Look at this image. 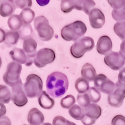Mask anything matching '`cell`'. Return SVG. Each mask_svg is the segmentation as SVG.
Returning <instances> with one entry per match:
<instances>
[{
	"instance_id": "12",
	"label": "cell",
	"mask_w": 125,
	"mask_h": 125,
	"mask_svg": "<svg viewBox=\"0 0 125 125\" xmlns=\"http://www.w3.org/2000/svg\"><path fill=\"white\" fill-rule=\"evenodd\" d=\"M89 20L91 27L94 29H100L105 23V17L103 13L98 8H93L88 14Z\"/></svg>"
},
{
	"instance_id": "37",
	"label": "cell",
	"mask_w": 125,
	"mask_h": 125,
	"mask_svg": "<svg viewBox=\"0 0 125 125\" xmlns=\"http://www.w3.org/2000/svg\"><path fill=\"white\" fill-rule=\"evenodd\" d=\"M108 2L115 10H119L125 6V0H108Z\"/></svg>"
},
{
	"instance_id": "41",
	"label": "cell",
	"mask_w": 125,
	"mask_h": 125,
	"mask_svg": "<svg viewBox=\"0 0 125 125\" xmlns=\"http://www.w3.org/2000/svg\"><path fill=\"white\" fill-rule=\"evenodd\" d=\"M0 125H11V123L8 117L3 116L0 118Z\"/></svg>"
},
{
	"instance_id": "1",
	"label": "cell",
	"mask_w": 125,
	"mask_h": 125,
	"mask_svg": "<svg viewBox=\"0 0 125 125\" xmlns=\"http://www.w3.org/2000/svg\"><path fill=\"white\" fill-rule=\"evenodd\" d=\"M68 79L61 72H53L50 74L46 82L48 94L53 98L62 97L68 89Z\"/></svg>"
},
{
	"instance_id": "11",
	"label": "cell",
	"mask_w": 125,
	"mask_h": 125,
	"mask_svg": "<svg viewBox=\"0 0 125 125\" xmlns=\"http://www.w3.org/2000/svg\"><path fill=\"white\" fill-rule=\"evenodd\" d=\"M104 61L108 66L113 70H120L125 64V61L119 55V53L116 51H111L105 56Z\"/></svg>"
},
{
	"instance_id": "22",
	"label": "cell",
	"mask_w": 125,
	"mask_h": 125,
	"mask_svg": "<svg viewBox=\"0 0 125 125\" xmlns=\"http://www.w3.org/2000/svg\"><path fill=\"white\" fill-rule=\"evenodd\" d=\"M23 23L20 15L13 14L10 16L8 20V25L11 31H18L23 26Z\"/></svg>"
},
{
	"instance_id": "14",
	"label": "cell",
	"mask_w": 125,
	"mask_h": 125,
	"mask_svg": "<svg viewBox=\"0 0 125 125\" xmlns=\"http://www.w3.org/2000/svg\"><path fill=\"white\" fill-rule=\"evenodd\" d=\"M113 48V43L111 38L108 36H102L97 42L96 50L100 54L107 55Z\"/></svg>"
},
{
	"instance_id": "6",
	"label": "cell",
	"mask_w": 125,
	"mask_h": 125,
	"mask_svg": "<svg viewBox=\"0 0 125 125\" xmlns=\"http://www.w3.org/2000/svg\"><path fill=\"white\" fill-rule=\"evenodd\" d=\"M22 66L15 62H11L7 66L6 73L3 76V80L8 86L13 87L19 82L21 78Z\"/></svg>"
},
{
	"instance_id": "13",
	"label": "cell",
	"mask_w": 125,
	"mask_h": 125,
	"mask_svg": "<svg viewBox=\"0 0 125 125\" xmlns=\"http://www.w3.org/2000/svg\"><path fill=\"white\" fill-rule=\"evenodd\" d=\"M37 42L33 38L26 39L23 42V50L27 56L31 64H33L34 57L37 53Z\"/></svg>"
},
{
	"instance_id": "3",
	"label": "cell",
	"mask_w": 125,
	"mask_h": 125,
	"mask_svg": "<svg viewBox=\"0 0 125 125\" xmlns=\"http://www.w3.org/2000/svg\"><path fill=\"white\" fill-rule=\"evenodd\" d=\"M43 81L39 76L31 74L28 76L24 84V91L28 98L39 97L43 92Z\"/></svg>"
},
{
	"instance_id": "35",
	"label": "cell",
	"mask_w": 125,
	"mask_h": 125,
	"mask_svg": "<svg viewBox=\"0 0 125 125\" xmlns=\"http://www.w3.org/2000/svg\"><path fill=\"white\" fill-rule=\"evenodd\" d=\"M53 125H76L73 122L65 119L64 117L58 116L54 118L53 121Z\"/></svg>"
},
{
	"instance_id": "10",
	"label": "cell",
	"mask_w": 125,
	"mask_h": 125,
	"mask_svg": "<svg viewBox=\"0 0 125 125\" xmlns=\"http://www.w3.org/2000/svg\"><path fill=\"white\" fill-rule=\"evenodd\" d=\"M94 86L99 91L107 94L108 95L112 93L115 89V83L103 74L96 76L94 81Z\"/></svg>"
},
{
	"instance_id": "27",
	"label": "cell",
	"mask_w": 125,
	"mask_h": 125,
	"mask_svg": "<svg viewBox=\"0 0 125 125\" xmlns=\"http://www.w3.org/2000/svg\"><path fill=\"white\" fill-rule=\"evenodd\" d=\"M11 100V92L6 85H0V102L8 104Z\"/></svg>"
},
{
	"instance_id": "7",
	"label": "cell",
	"mask_w": 125,
	"mask_h": 125,
	"mask_svg": "<svg viewBox=\"0 0 125 125\" xmlns=\"http://www.w3.org/2000/svg\"><path fill=\"white\" fill-rule=\"evenodd\" d=\"M55 53L50 48H43L38 51L34 57L33 62L38 68H43L48 64L54 61Z\"/></svg>"
},
{
	"instance_id": "19",
	"label": "cell",
	"mask_w": 125,
	"mask_h": 125,
	"mask_svg": "<svg viewBox=\"0 0 125 125\" xmlns=\"http://www.w3.org/2000/svg\"><path fill=\"white\" fill-rule=\"evenodd\" d=\"M38 103L40 106L45 109H50L54 106V100L45 91H43L38 97Z\"/></svg>"
},
{
	"instance_id": "47",
	"label": "cell",
	"mask_w": 125,
	"mask_h": 125,
	"mask_svg": "<svg viewBox=\"0 0 125 125\" xmlns=\"http://www.w3.org/2000/svg\"><path fill=\"white\" fill-rule=\"evenodd\" d=\"M1 64H2V60L1 58V57H0V68L1 66Z\"/></svg>"
},
{
	"instance_id": "32",
	"label": "cell",
	"mask_w": 125,
	"mask_h": 125,
	"mask_svg": "<svg viewBox=\"0 0 125 125\" xmlns=\"http://www.w3.org/2000/svg\"><path fill=\"white\" fill-rule=\"evenodd\" d=\"M76 102L75 98L73 95L69 94L62 98L61 100V106L63 108L70 109Z\"/></svg>"
},
{
	"instance_id": "5",
	"label": "cell",
	"mask_w": 125,
	"mask_h": 125,
	"mask_svg": "<svg viewBox=\"0 0 125 125\" xmlns=\"http://www.w3.org/2000/svg\"><path fill=\"white\" fill-rule=\"evenodd\" d=\"M94 47V41L88 36H83L79 39L71 46L70 49L71 55L75 58H80L86 52L91 51Z\"/></svg>"
},
{
	"instance_id": "23",
	"label": "cell",
	"mask_w": 125,
	"mask_h": 125,
	"mask_svg": "<svg viewBox=\"0 0 125 125\" xmlns=\"http://www.w3.org/2000/svg\"><path fill=\"white\" fill-rule=\"evenodd\" d=\"M20 17L21 19L23 24H30V23L34 20L35 13L33 10H31L30 8H28L22 10L20 14Z\"/></svg>"
},
{
	"instance_id": "16",
	"label": "cell",
	"mask_w": 125,
	"mask_h": 125,
	"mask_svg": "<svg viewBox=\"0 0 125 125\" xmlns=\"http://www.w3.org/2000/svg\"><path fill=\"white\" fill-rule=\"evenodd\" d=\"M44 121V117L42 112L37 108H33L28 115V121L30 125H41Z\"/></svg>"
},
{
	"instance_id": "30",
	"label": "cell",
	"mask_w": 125,
	"mask_h": 125,
	"mask_svg": "<svg viewBox=\"0 0 125 125\" xmlns=\"http://www.w3.org/2000/svg\"><path fill=\"white\" fill-rule=\"evenodd\" d=\"M87 94L89 96V98H90L91 102H93V103L99 102L100 100H101V93L98 91V90H96L94 87L90 88L89 90L87 92Z\"/></svg>"
},
{
	"instance_id": "24",
	"label": "cell",
	"mask_w": 125,
	"mask_h": 125,
	"mask_svg": "<svg viewBox=\"0 0 125 125\" xmlns=\"http://www.w3.org/2000/svg\"><path fill=\"white\" fill-rule=\"evenodd\" d=\"M20 38V35L18 31H10L6 33L5 43L9 47H12L17 44L18 40Z\"/></svg>"
},
{
	"instance_id": "28",
	"label": "cell",
	"mask_w": 125,
	"mask_h": 125,
	"mask_svg": "<svg viewBox=\"0 0 125 125\" xmlns=\"http://www.w3.org/2000/svg\"><path fill=\"white\" fill-rule=\"evenodd\" d=\"M20 35V38L21 40H25L26 39L32 38L33 34V30L30 24H24L23 27L20 29L19 31Z\"/></svg>"
},
{
	"instance_id": "25",
	"label": "cell",
	"mask_w": 125,
	"mask_h": 125,
	"mask_svg": "<svg viewBox=\"0 0 125 125\" xmlns=\"http://www.w3.org/2000/svg\"><path fill=\"white\" fill-rule=\"evenodd\" d=\"M69 114L74 119L76 120H81L85 115L84 108L78 104H74L69 109Z\"/></svg>"
},
{
	"instance_id": "20",
	"label": "cell",
	"mask_w": 125,
	"mask_h": 125,
	"mask_svg": "<svg viewBox=\"0 0 125 125\" xmlns=\"http://www.w3.org/2000/svg\"><path fill=\"white\" fill-rule=\"evenodd\" d=\"M74 9L80 11H83L86 14H88L93 7L95 6V2L92 0H78L74 1Z\"/></svg>"
},
{
	"instance_id": "43",
	"label": "cell",
	"mask_w": 125,
	"mask_h": 125,
	"mask_svg": "<svg viewBox=\"0 0 125 125\" xmlns=\"http://www.w3.org/2000/svg\"><path fill=\"white\" fill-rule=\"evenodd\" d=\"M6 113V108L3 103L0 102V118L5 115Z\"/></svg>"
},
{
	"instance_id": "31",
	"label": "cell",
	"mask_w": 125,
	"mask_h": 125,
	"mask_svg": "<svg viewBox=\"0 0 125 125\" xmlns=\"http://www.w3.org/2000/svg\"><path fill=\"white\" fill-rule=\"evenodd\" d=\"M111 15L116 21L122 22L125 21V6L119 10H113Z\"/></svg>"
},
{
	"instance_id": "42",
	"label": "cell",
	"mask_w": 125,
	"mask_h": 125,
	"mask_svg": "<svg viewBox=\"0 0 125 125\" xmlns=\"http://www.w3.org/2000/svg\"><path fill=\"white\" fill-rule=\"evenodd\" d=\"M119 55L121 56V58L125 61V40L123 41L120 45V50L119 51Z\"/></svg>"
},
{
	"instance_id": "4",
	"label": "cell",
	"mask_w": 125,
	"mask_h": 125,
	"mask_svg": "<svg viewBox=\"0 0 125 125\" xmlns=\"http://www.w3.org/2000/svg\"><path fill=\"white\" fill-rule=\"evenodd\" d=\"M34 26L38 34L39 38L43 41H50L54 36V30L44 16H40L34 20Z\"/></svg>"
},
{
	"instance_id": "9",
	"label": "cell",
	"mask_w": 125,
	"mask_h": 125,
	"mask_svg": "<svg viewBox=\"0 0 125 125\" xmlns=\"http://www.w3.org/2000/svg\"><path fill=\"white\" fill-rule=\"evenodd\" d=\"M23 83L20 80L14 86L12 87L11 100L18 107H23L28 103V97L23 89Z\"/></svg>"
},
{
	"instance_id": "17",
	"label": "cell",
	"mask_w": 125,
	"mask_h": 125,
	"mask_svg": "<svg viewBox=\"0 0 125 125\" xmlns=\"http://www.w3.org/2000/svg\"><path fill=\"white\" fill-rule=\"evenodd\" d=\"M16 6L14 1H4L0 4V15L3 17H8L13 15L15 11Z\"/></svg>"
},
{
	"instance_id": "29",
	"label": "cell",
	"mask_w": 125,
	"mask_h": 125,
	"mask_svg": "<svg viewBox=\"0 0 125 125\" xmlns=\"http://www.w3.org/2000/svg\"><path fill=\"white\" fill-rule=\"evenodd\" d=\"M115 33L123 41L125 40V21L118 22L114 25Z\"/></svg>"
},
{
	"instance_id": "40",
	"label": "cell",
	"mask_w": 125,
	"mask_h": 125,
	"mask_svg": "<svg viewBox=\"0 0 125 125\" xmlns=\"http://www.w3.org/2000/svg\"><path fill=\"white\" fill-rule=\"evenodd\" d=\"M81 121L84 125H93L95 123L96 120L91 119V118H89L87 116L84 115V118L81 119Z\"/></svg>"
},
{
	"instance_id": "8",
	"label": "cell",
	"mask_w": 125,
	"mask_h": 125,
	"mask_svg": "<svg viewBox=\"0 0 125 125\" xmlns=\"http://www.w3.org/2000/svg\"><path fill=\"white\" fill-rule=\"evenodd\" d=\"M125 98V85L119 84L117 81L115 84L113 92L108 96V102L110 106L119 108L123 104Z\"/></svg>"
},
{
	"instance_id": "18",
	"label": "cell",
	"mask_w": 125,
	"mask_h": 125,
	"mask_svg": "<svg viewBox=\"0 0 125 125\" xmlns=\"http://www.w3.org/2000/svg\"><path fill=\"white\" fill-rule=\"evenodd\" d=\"M81 75L84 80L91 82L94 81L97 74L94 68L90 63H86L82 67Z\"/></svg>"
},
{
	"instance_id": "34",
	"label": "cell",
	"mask_w": 125,
	"mask_h": 125,
	"mask_svg": "<svg viewBox=\"0 0 125 125\" xmlns=\"http://www.w3.org/2000/svg\"><path fill=\"white\" fill-rule=\"evenodd\" d=\"M77 101H78L79 106L83 108H86L91 104V101L89 98V96L86 93L79 94L77 96Z\"/></svg>"
},
{
	"instance_id": "21",
	"label": "cell",
	"mask_w": 125,
	"mask_h": 125,
	"mask_svg": "<svg viewBox=\"0 0 125 125\" xmlns=\"http://www.w3.org/2000/svg\"><path fill=\"white\" fill-rule=\"evenodd\" d=\"M101 108L99 105L95 103L90 104V105L84 108L85 115L89 118L96 120L101 115Z\"/></svg>"
},
{
	"instance_id": "46",
	"label": "cell",
	"mask_w": 125,
	"mask_h": 125,
	"mask_svg": "<svg viewBox=\"0 0 125 125\" xmlns=\"http://www.w3.org/2000/svg\"><path fill=\"white\" fill-rule=\"evenodd\" d=\"M52 125L51 123H43V125Z\"/></svg>"
},
{
	"instance_id": "38",
	"label": "cell",
	"mask_w": 125,
	"mask_h": 125,
	"mask_svg": "<svg viewBox=\"0 0 125 125\" xmlns=\"http://www.w3.org/2000/svg\"><path fill=\"white\" fill-rule=\"evenodd\" d=\"M111 125H125V117L123 115H116L113 118Z\"/></svg>"
},
{
	"instance_id": "15",
	"label": "cell",
	"mask_w": 125,
	"mask_h": 125,
	"mask_svg": "<svg viewBox=\"0 0 125 125\" xmlns=\"http://www.w3.org/2000/svg\"><path fill=\"white\" fill-rule=\"evenodd\" d=\"M10 55L13 61L18 64L21 65L22 64H24L26 66H30L31 65L23 49L14 48L10 51Z\"/></svg>"
},
{
	"instance_id": "2",
	"label": "cell",
	"mask_w": 125,
	"mask_h": 125,
	"mask_svg": "<svg viewBox=\"0 0 125 125\" xmlns=\"http://www.w3.org/2000/svg\"><path fill=\"white\" fill-rule=\"evenodd\" d=\"M86 31L85 24L81 21H76L62 28L61 34L66 41H76L83 37Z\"/></svg>"
},
{
	"instance_id": "33",
	"label": "cell",
	"mask_w": 125,
	"mask_h": 125,
	"mask_svg": "<svg viewBox=\"0 0 125 125\" xmlns=\"http://www.w3.org/2000/svg\"><path fill=\"white\" fill-rule=\"evenodd\" d=\"M74 7H75L74 1L63 0L61 1V10L63 13H70L73 9H74Z\"/></svg>"
},
{
	"instance_id": "45",
	"label": "cell",
	"mask_w": 125,
	"mask_h": 125,
	"mask_svg": "<svg viewBox=\"0 0 125 125\" xmlns=\"http://www.w3.org/2000/svg\"><path fill=\"white\" fill-rule=\"evenodd\" d=\"M36 2H37V3L39 5H40L41 6H45L46 4H48L50 1L49 0H46V1H40V0H37Z\"/></svg>"
},
{
	"instance_id": "39",
	"label": "cell",
	"mask_w": 125,
	"mask_h": 125,
	"mask_svg": "<svg viewBox=\"0 0 125 125\" xmlns=\"http://www.w3.org/2000/svg\"><path fill=\"white\" fill-rule=\"evenodd\" d=\"M118 82L119 84L125 85V67L123 68L119 72L118 74Z\"/></svg>"
},
{
	"instance_id": "26",
	"label": "cell",
	"mask_w": 125,
	"mask_h": 125,
	"mask_svg": "<svg viewBox=\"0 0 125 125\" xmlns=\"http://www.w3.org/2000/svg\"><path fill=\"white\" fill-rule=\"evenodd\" d=\"M75 88L80 94H85L90 89V83L84 78H80L76 81Z\"/></svg>"
},
{
	"instance_id": "44",
	"label": "cell",
	"mask_w": 125,
	"mask_h": 125,
	"mask_svg": "<svg viewBox=\"0 0 125 125\" xmlns=\"http://www.w3.org/2000/svg\"><path fill=\"white\" fill-rule=\"evenodd\" d=\"M6 40V33L4 30L0 28V43L5 41Z\"/></svg>"
},
{
	"instance_id": "48",
	"label": "cell",
	"mask_w": 125,
	"mask_h": 125,
	"mask_svg": "<svg viewBox=\"0 0 125 125\" xmlns=\"http://www.w3.org/2000/svg\"></svg>"
},
{
	"instance_id": "36",
	"label": "cell",
	"mask_w": 125,
	"mask_h": 125,
	"mask_svg": "<svg viewBox=\"0 0 125 125\" xmlns=\"http://www.w3.org/2000/svg\"><path fill=\"white\" fill-rule=\"evenodd\" d=\"M14 4L16 8L24 10L25 8L31 7L32 5V1L31 0H16L14 1Z\"/></svg>"
}]
</instances>
